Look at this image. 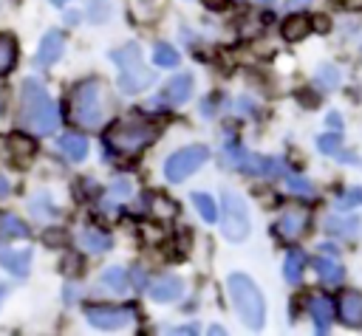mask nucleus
<instances>
[{
  "label": "nucleus",
  "mask_w": 362,
  "mask_h": 336,
  "mask_svg": "<svg viewBox=\"0 0 362 336\" xmlns=\"http://www.w3.org/2000/svg\"><path fill=\"white\" fill-rule=\"evenodd\" d=\"M20 124L34 136H51L59 127V110L45 85L28 76L20 88Z\"/></svg>",
  "instance_id": "1"
},
{
  "label": "nucleus",
  "mask_w": 362,
  "mask_h": 336,
  "mask_svg": "<svg viewBox=\"0 0 362 336\" xmlns=\"http://www.w3.org/2000/svg\"><path fill=\"white\" fill-rule=\"evenodd\" d=\"M226 288H229V296H232V305H235L240 322L252 330H260L266 322V302H263V294L255 285V280L246 274H229Z\"/></svg>",
  "instance_id": "2"
},
{
  "label": "nucleus",
  "mask_w": 362,
  "mask_h": 336,
  "mask_svg": "<svg viewBox=\"0 0 362 336\" xmlns=\"http://www.w3.org/2000/svg\"><path fill=\"white\" fill-rule=\"evenodd\" d=\"M110 59H113L116 68H119L116 85H119L122 93H141V90H147V88L156 82V71L144 65L141 51H139L136 42H127V45L116 48V51L110 54Z\"/></svg>",
  "instance_id": "3"
},
{
  "label": "nucleus",
  "mask_w": 362,
  "mask_h": 336,
  "mask_svg": "<svg viewBox=\"0 0 362 336\" xmlns=\"http://www.w3.org/2000/svg\"><path fill=\"white\" fill-rule=\"evenodd\" d=\"M71 116L82 127H99L102 124V88L99 82H79L71 96Z\"/></svg>",
  "instance_id": "4"
},
{
  "label": "nucleus",
  "mask_w": 362,
  "mask_h": 336,
  "mask_svg": "<svg viewBox=\"0 0 362 336\" xmlns=\"http://www.w3.org/2000/svg\"><path fill=\"white\" fill-rule=\"evenodd\" d=\"M153 138H156V127L147 124V121H139V119H133V121H119V124L107 133V144H110L116 152H122V155H133V152L144 150L147 144H153Z\"/></svg>",
  "instance_id": "5"
},
{
  "label": "nucleus",
  "mask_w": 362,
  "mask_h": 336,
  "mask_svg": "<svg viewBox=\"0 0 362 336\" xmlns=\"http://www.w3.org/2000/svg\"><path fill=\"white\" fill-rule=\"evenodd\" d=\"M221 234L229 240V243H243L249 237V209H246V200L226 189L223 192V203H221Z\"/></svg>",
  "instance_id": "6"
},
{
  "label": "nucleus",
  "mask_w": 362,
  "mask_h": 336,
  "mask_svg": "<svg viewBox=\"0 0 362 336\" xmlns=\"http://www.w3.org/2000/svg\"><path fill=\"white\" fill-rule=\"evenodd\" d=\"M223 161L235 169H243L249 175H263V178H277V175H286L283 172V164L277 158H263V155H255L249 150H243L240 144H226L223 150Z\"/></svg>",
  "instance_id": "7"
},
{
  "label": "nucleus",
  "mask_w": 362,
  "mask_h": 336,
  "mask_svg": "<svg viewBox=\"0 0 362 336\" xmlns=\"http://www.w3.org/2000/svg\"><path fill=\"white\" fill-rule=\"evenodd\" d=\"M209 158V150L204 144H189V147H181L178 152H173L164 164V175L170 184H181L184 178H189L198 167H204Z\"/></svg>",
  "instance_id": "8"
},
{
  "label": "nucleus",
  "mask_w": 362,
  "mask_h": 336,
  "mask_svg": "<svg viewBox=\"0 0 362 336\" xmlns=\"http://www.w3.org/2000/svg\"><path fill=\"white\" fill-rule=\"evenodd\" d=\"M85 319L99 330H119L130 322V308H113V305H90L85 311Z\"/></svg>",
  "instance_id": "9"
},
{
  "label": "nucleus",
  "mask_w": 362,
  "mask_h": 336,
  "mask_svg": "<svg viewBox=\"0 0 362 336\" xmlns=\"http://www.w3.org/2000/svg\"><path fill=\"white\" fill-rule=\"evenodd\" d=\"M147 294H150L153 302H173L184 294V282L175 274H164V277H158L147 285Z\"/></svg>",
  "instance_id": "10"
},
{
  "label": "nucleus",
  "mask_w": 362,
  "mask_h": 336,
  "mask_svg": "<svg viewBox=\"0 0 362 336\" xmlns=\"http://www.w3.org/2000/svg\"><path fill=\"white\" fill-rule=\"evenodd\" d=\"M161 102H167V104H181V102H187L189 96H192V73H175L170 82H164V88H161Z\"/></svg>",
  "instance_id": "11"
},
{
  "label": "nucleus",
  "mask_w": 362,
  "mask_h": 336,
  "mask_svg": "<svg viewBox=\"0 0 362 336\" xmlns=\"http://www.w3.org/2000/svg\"><path fill=\"white\" fill-rule=\"evenodd\" d=\"M0 265L14 274V277H25L31 268V248H8L0 246Z\"/></svg>",
  "instance_id": "12"
},
{
  "label": "nucleus",
  "mask_w": 362,
  "mask_h": 336,
  "mask_svg": "<svg viewBox=\"0 0 362 336\" xmlns=\"http://www.w3.org/2000/svg\"><path fill=\"white\" fill-rule=\"evenodd\" d=\"M339 322L348 328H362V291H345L339 296Z\"/></svg>",
  "instance_id": "13"
},
{
  "label": "nucleus",
  "mask_w": 362,
  "mask_h": 336,
  "mask_svg": "<svg viewBox=\"0 0 362 336\" xmlns=\"http://www.w3.org/2000/svg\"><path fill=\"white\" fill-rule=\"evenodd\" d=\"M62 48H65V37H62V31H48L45 37H42V42H40V48H37V65H42V68H48V65H54L59 56H62Z\"/></svg>",
  "instance_id": "14"
},
{
  "label": "nucleus",
  "mask_w": 362,
  "mask_h": 336,
  "mask_svg": "<svg viewBox=\"0 0 362 336\" xmlns=\"http://www.w3.org/2000/svg\"><path fill=\"white\" fill-rule=\"evenodd\" d=\"M305 223H308V217H305V212H300V209H288V212H283L280 215V220H277V234L280 237H286V240H294V237H300V232L305 229Z\"/></svg>",
  "instance_id": "15"
},
{
  "label": "nucleus",
  "mask_w": 362,
  "mask_h": 336,
  "mask_svg": "<svg viewBox=\"0 0 362 336\" xmlns=\"http://www.w3.org/2000/svg\"><path fill=\"white\" fill-rule=\"evenodd\" d=\"M308 311H311V319H314L317 333H328L331 319H334V305H331V299H328V296H311V299H308Z\"/></svg>",
  "instance_id": "16"
},
{
  "label": "nucleus",
  "mask_w": 362,
  "mask_h": 336,
  "mask_svg": "<svg viewBox=\"0 0 362 336\" xmlns=\"http://www.w3.org/2000/svg\"><path fill=\"white\" fill-rule=\"evenodd\" d=\"M314 271L320 274V280L322 282H328V285H337V282H342V277H345V268H342V263L331 254H320L317 260H314Z\"/></svg>",
  "instance_id": "17"
},
{
  "label": "nucleus",
  "mask_w": 362,
  "mask_h": 336,
  "mask_svg": "<svg viewBox=\"0 0 362 336\" xmlns=\"http://www.w3.org/2000/svg\"><path fill=\"white\" fill-rule=\"evenodd\" d=\"M6 150L11 152V161L20 167V164H28L31 158H34V152H37V147H34V141L28 138V136H23V133H14L8 141H6Z\"/></svg>",
  "instance_id": "18"
},
{
  "label": "nucleus",
  "mask_w": 362,
  "mask_h": 336,
  "mask_svg": "<svg viewBox=\"0 0 362 336\" xmlns=\"http://www.w3.org/2000/svg\"><path fill=\"white\" fill-rule=\"evenodd\" d=\"M57 147H59V152H62L68 161H82L85 152H88V141H85L79 133H65V136H59Z\"/></svg>",
  "instance_id": "19"
},
{
  "label": "nucleus",
  "mask_w": 362,
  "mask_h": 336,
  "mask_svg": "<svg viewBox=\"0 0 362 336\" xmlns=\"http://www.w3.org/2000/svg\"><path fill=\"white\" fill-rule=\"evenodd\" d=\"M308 31H311V20L305 14H291L283 20V40H288V42L305 40Z\"/></svg>",
  "instance_id": "20"
},
{
  "label": "nucleus",
  "mask_w": 362,
  "mask_h": 336,
  "mask_svg": "<svg viewBox=\"0 0 362 336\" xmlns=\"http://www.w3.org/2000/svg\"><path fill=\"white\" fill-rule=\"evenodd\" d=\"M99 285L105 291H113V294H124L127 291V271L122 265H107L99 277Z\"/></svg>",
  "instance_id": "21"
},
{
  "label": "nucleus",
  "mask_w": 362,
  "mask_h": 336,
  "mask_svg": "<svg viewBox=\"0 0 362 336\" xmlns=\"http://www.w3.org/2000/svg\"><path fill=\"white\" fill-rule=\"evenodd\" d=\"M110 243H113V240H110L105 232H99V229H85V232L79 234V246H82L85 251H90V254H102V251H107Z\"/></svg>",
  "instance_id": "22"
},
{
  "label": "nucleus",
  "mask_w": 362,
  "mask_h": 336,
  "mask_svg": "<svg viewBox=\"0 0 362 336\" xmlns=\"http://www.w3.org/2000/svg\"><path fill=\"white\" fill-rule=\"evenodd\" d=\"M0 237H3V240H11V237H28V226H25L17 215L3 212V215H0Z\"/></svg>",
  "instance_id": "23"
},
{
  "label": "nucleus",
  "mask_w": 362,
  "mask_h": 336,
  "mask_svg": "<svg viewBox=\"0 0 362 336\" xmlns=\"http://www.w3.org/2000/svg\"><path fill=\"white\" fill-rule=\"evenodd\" d=\"M303 268H305V254H303L300 248H291V251L286 254V263H283V277H286L288 282H300Z\"/></svg>",
  "instance_id": "24"
},
{
  "label": "nucleus",
  "mask_w": 362,
  "mask_h": 336,
  "mask_svg": "<svg viewBox=\"0 0 362 336\" xmlns=\"http://www.w3.org/2000/svg\"><path fill=\"white\" fill-rule=\"evenodd\" d=\"M325 232L342 234V237L359 234V217H328V220H325Z\"/></svg>",
  "instance_id": "25"
},
{
  "label": "nucleus",
  "mask_w": 362,
  "mask_h": 336,
  "mask_svg": "<svg viewBox=\"0 0 362 336\" xmlns=\"http://www.w3.org/2000/svg\"><path fill=\"white\" fill-rule=\"evenodd\" d=\"M17 62V42L8 34H0V76L8 73Z\"/></svg>",
  "instance_id": "26"
},
{
  "label": "nucleus",
  "mask_w": 362,
  "mask_h": 336,
  "mask_svg": "<svg viewBox=\"0 0 362 336\" xmlns=\"http://www.w3.org/2000/svg\"><path fill=\"white\" fill-rule=\"evenodd\" d=\"M153 62H156L158 68H175V65L181 62V56H178V51H175L173 45L158 42V45L153 48Z\"/></svg>",
  "instance_id": "27"
},
{
  "label": "nucleus",
  "mask_w": 362,
  "mask_h": 336,
  "mask_svg": "<svg viewBox=\"0 0 362 336\" xmlns=\"http://www.w3.org/2000/svg\"><path fill=\"white\" fill-rule=\"evenodd\" d=\"M192 203H195L198 215H201L206 223H215V220H218V209H215V200H212L206 192H192Z\"/></svg>",
  "instance_id": "28"
},
{
  "label": "nucleus",
  "mask_w": 362,
  "mask_h": 336,
  "mask_svg": "<svg viewBox=\"0 0 362 336\" xmlns=\"http://www.w3.org/2000/svg\"><path fill=\"white\" fill-rule=\"evenodd\" d=\"M317 85L325 88V90L337 88V85H339V71H337L334 65H322V68L317 71Z\"/></svg>",
  "instance_id": "29"
},
{
  "label": "nucleus",
  "mask_w": 362,
  "mask_h": 336,
  "mask_svg": "<svg viewBox=\"0 0 362 336\" xmlns=\"http://www.w3.org/2000/svg\"><path fill=\"white\" fill-rule=\"evenodd\" d=\"M339 144H342V138H339L337 130H331V133H325V136L317 138V147H320L325 155H337V152H339Z\"/></svg>",
  "instance_id": "30"
},
{
  "label": "nucleus",
  "mask_w": 362,
  "mask_h": 336,
  "mask_svg": "<svg viewBox=\"0 0 362 336\" xmlns=\"http://www.w3.org/2000/svg\"><path fill=\"white\" fill-rule=\"evenodd\" d=\"M286 184H288V189H291V192H297V195H314L311 181H308V178H303V175L286 172Z\"/></svg>",
  "instance_id": "31"
},
{
  "label": "nucleus",
  "mask_w": 362,
  "mask_h": 336,
  "mask_svg": "<svg viewBox=\"0 0 362 336\" xmlns=\"http://www.w3.org/2000/svg\"><path fill=\"white\" fill-rule=\"evenodd\" d=\"M359 203H362V186H354V189H348V192H342L337 198L339 209H351V206H359Z\"/></svg>",
  "instance_id": "32"
},
{
  "label": "nucleus",
  "mask_w": 362,
  "mask_h": 336,
  "mask_svg": "<svg viewBox=\"0 0 362 336\" xmlns=\"http://www.w3.org/2000/svg\"><path fill=\"white\" fill-rule=\"evenodd\" d=\"M88 14L93 23H102L107 17V0H90L88 3Z\"/></svg>",
  "instance_id": "33"
},
{
  "label": "nucleus",
  "mask_w": 362,
  "mask_h": 336,
  "mask_svg": "<svg viewBox=\"0 0 362 336\" xmlns=\"http://www.w3.org/2000/svg\"><path fill=\"white\" fill-rule=\"evenodd\" d=\"M130 192V186H127V181H119L113 189H110V195H127Z\"/></svg>",
  "instance_id": "34"
},
{
  "label": "nucleus",
  "mask_w": 362,
  "mask_h": 336,
  "mask_svg": "<svg viewBox=\"0 0 362 336\" xmlns=\"http://www.w3.org/2000/svg\"><path fill=\"white\" fill-rule=\"evenodd\" d=\"M325 124H331V127H334V130H337V133H339V127H342V119H339V113H331V116H328V121H325Z\"/></svg>",
  "instance_id": "35"
},
{
  "label": "nucleus",
  "mask_w": 362,
  "mask_h": 336,
  "mask_svg": "<svg viewBox=\"0 0 362 336\" xmlns=\"http://www.w3.org/2000/svg\"><path fill=\"white\" fill-rule=\"evenodd\" d=\"M130 277H133V282H136V285H139V288H141V285H144V274H141V271H133V274H130Z\"/></svg>",
  "instance_id": "36"
},
{
  "label": "nucleus",
  "mask_w": 362,
  "mask_h": 336,
  "mask_svg": "<svg viewBox=\"0 0 362 336\" xmlns=\"http://www.w3.org/2000/svg\"><path fill=\"white\" fill-rule=\"evenodd\" d=\"M223 3L226 0H204V6H209V8H223Z\"/></svg>",
  "instance_id": "37"
},
{
  "label": "nucleus",
  "mask_w": 362,
  "mask_h": 336,
  "mask_svg": "<svg viewBox=\"0 0 362 336\" xmlns=\"http://www.w3.org/2000/svg\"><path fill=\"white\" fill-rule=\"evenodd\" d=\"M311 0H288V8H303V6H308Z\"/></svg>",
  "instance_id": "38"
},
{
  "label": "nucleus",
  "mask_w": 362,
  "mask_h": 336,
  "mask_svg": "<svg viewBox=\"0 0 362 336\" xmlns=\"http://www.w3.org/2000/svg\"><path fill=\"white\" fill-rule=\"evenodd\" d=\"M0 195H8V181L6 178H0Z\"/></svg>",
  "instance_id": "39"
},
{
  "label": "nucleus",
  "mask_w": 362,
  "mask_h": 336,
  "mask_svg": "<svg viewBox=\"0 0 362 336\" xmlns=\"http://www.w3.org/2000/svg\"><path fill=\"white\" fill-rule=\"evenodd\" d=\"M51 3H54V6H62V3H65V0H51Z\"/></svg>",
  "instance_id": "40"
},
{
  "label": "nucleus",
  "mask_w": 362,
  "mask_h": 336,
  "mask_svg": "<svg viewBox=\"0 0 362 336\" xmlns=\"http://www.w3.org/2000/svg\"><path fill=\"white\" fill-rule=\"evenodd\" d=\"M257 3H269V0H257Z\"/></svg>",
  "instance_id": "41"
}]
</instances>
